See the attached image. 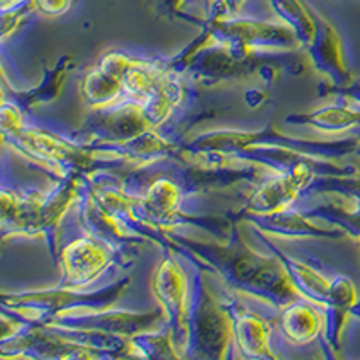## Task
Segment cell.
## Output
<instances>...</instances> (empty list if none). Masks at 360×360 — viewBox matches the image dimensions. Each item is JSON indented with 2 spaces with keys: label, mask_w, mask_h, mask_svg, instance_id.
Returning <instances> with one entry per match:
<instances>
[{
  "label": "cell",
  "mask_w": 360,
  "mask_h": 360,
  "mask_svg": "<svg viewBox=\"0 0 360 360\" xmlns=\"http://www.w3.org/2000/svg\"><path fill=\"white\" fill-rule=\"evenodd\" d=\"M169 236L179 256L184 250L197 256L209 269V274L220 276L231 290L263 301L274 310L299 299L283 263L272 252L263 254L252 249L243 240L236 218H233L225 243L204 242L179 231H169Z\"/></svg>",
  "instance_id": "6da1fadb"
},
{
  "label": "cell",
  "mask_w": 360,
  "mask_h": 360,
  "mask_svg": "<svg viewBox=\"0 0 360 360\" xmlns=\"http://www.w3.org/2000/svg\"><path fill=\"white\" fill-rule=\"evenodd\" d=\"M360 135H349L346 139H304L279 131L274 124H266L256 130H236V128H220V130L204 131L191 135L182 144L180 155L188 159L209 160V162H231L234 155L252 146H281L311 157L328 160H340L349 155H356Z\"/></svg>",
  "instance_id": "7a4b0ae2"
},
{
  "label": "cell",
  "mask_w": 360,
  "mask_h": 360,
  "mask_svg": "<svg viewBox=\"0 0 360 360\" xmlns=\"http://www.w3.org/2000/svg\"><path fill=\"white\" fill-rule=\"evenodd\" d=\"M2 141L15 153L38 164L54 176H90L99 172L123 173L135 164L119 157L96 153L85 144L74 141L67 131L31 124L25 121L17 130L2 134Z\"/></svg>",
  "instance_id": "3957f363"
},
{
  "label": "cell",
  "mask_w": 360,
  "mask_h": 360,
  "mask_svg": "<svg viewBox=\"0 0 360 360\" xmlns=\"http://www.w3.org/2000/svg\"><path fill=\"white\" fill-rule=\"evenodd\" d=\"M308 69L311 67L303 47L294 51H256L209 41L193 54L186 76L197 85L214 86L256 76L270 83L278 74L301 76Z\"/></svg>",
  "instance_id": "277c9868"
},
{
  "label": "cell",
  "mask_w": 360,
  "mask_h": 360,
  "mask_svg": "<svg viewBox=\"0 0 360 360\" xmlns=\"http://www.w3.org/2000/svg\"><path fill=\"white\" fill-rule=\"evenodd\" d=\"M131 283V276H123L110 285L101 288L86 290V288L56 287L41 288L27 292H4L2 308L17 311L31 321L47 323L56 315L74 314V311H98L112 308L124 294Z\"/></svg>",
  "instance_id": "5b68a950"
},
{
  "label": "cell",
  "mask_w": 360,
  "mask_h": 360,
  "mask_svg": "<svg viewBox=\"0 0 360 360\" xmlns=\"http://www.w3.org/2000/svg\"><path fill=\"white\" fill-rule=\"evenodd\" d=\"M204 274L200 269L193 272L184 359L221 360L233 346V321L224 301L209 292Z\"/></svg>",
  "instance_id": "8992f818"
},
{
  "label": "cell",
  "mask_w": 360,
  "mask_h": 360,
  "mask_svg": "<svg viewBox=\"0 0 360 360\" xmlns=\"http://www.w3.org/2000/svg\"><path fill=\"white\" fill-rule=\"evenodd\" d=\"M152 124L146 119L143 105L134 99H121L107 107L90 108L83 123L74 131H67L74 141L85 144L90 150L115 146L139 137Z\"/></svg>",
  "instance_id": "52a82bcc"
},
{
  "label": "cell",
  "mask_w": 360,
  "mask_h": 360,
  "mask_svg": "<svg viewBox=\"0 0 360 360\" xmlns=\"http://www.w3.org/2000/svg\"><path fill=\"white\" fill-rule=\"evenodd\" d=\"M211 41L238 49L256 51H294L301 49V41L288 25L270 20H258L238 15H220L205 18L204 27Z\"/></svg>",
  "instance_id": "ba28073f"
},
{
  "label": "cell",
  "mask_w": 360,
  "mask_h": 360,
  "mask_svg": "<svg viewBox=\"0 0 360 360\" xmlns=\"http://www.w3.org/2000/svg\"><path fill=\"white\" fill-rule=\"evenodd\" d=\"M134 263L135 259L127 258L124 254L85 233L60 249L56 266H60L62 278L58 285L67 288H89L107 270L114 266L130 269Z\"/></svg>",
  "instance_id": "9c48e42d"
},
{
  "label": "cell",
  "mask_w": 360,
  "mask_h": 360,
  "mask_svg": "<svg viewBox=\"0 0 360 360\" xmlns=\"http://www.w3.org/2000/svg\"><path fill=\"white\" fill-rule=\"evenodd\" d=\"M162 259L152 274V292L157 307L162 310L164 324L169 328L180 359L188 348V311L189 287L184 269L176 259L175 250H160Z\"/></svg>",
  "instance_id": "30bf717a"
},
{
  "label": "cell",
  "mask_w": 360,
  "mask_h": 360,
  "mask_svg": "<svg viewBox=\"0 0 360 360\" xmlns=\"http://www.w3.org/2000/svg\"><path fill=\"white\" fill-rule=\"evenodd\" d=\"M24 319L20 332L0 339V359H99L98 353L63 337L51 324Z\"/></svg>",
  "instance_id": "8fae6325"
},
{
  "label": "cell",
  "mask_w": 360,
  "mask_h": 360,
  "mask_svg": "<svg viewBox=\"0 0 360 360\" xmlns=\"http://www.w3.org/2000/svg\"><path fill=\"white\" fill-rule=\"evenodd\" d=\"M317 173L314 169H295L288 173H270L259 180L249 197L229 214L240 218L243 214H269L283 209L294 207L297 200H303L307 186Z\"/></svg>",
  "instance_id": "7c38bea8"
},
{
  "label": "cell",
  "mask_w": 360,
  "mask_h": 360,
  "mask_svg": "<svg viewBox=\"0 0 360 360\" xmlns=\"http://www.w3.org/2000/svg\"><path fill=\"white\" fill-rule=\"evenodd\" d=\"M164 324V315L159 307L148 311L117 310V308H105L98 311H74V314L56 315L47 324L63 328H76V330H94V332L112 333V335L131 337L135 333L152 330L159 324Z\"/></svg>",
  "instance_id": "4fadbf2b"
},
{
  "label": "cell",
  "mask_w": 360,
  "mask_h": 360,
  "mask_svg": "<svg viewBox=\"0 0 360 360\" xmlns=\"http://www.w3.org/2000/svg\"><path fill=\"white\" fill-rule=\"evenodd\" d=\"M74 209L78 214L79 225L86 234L98 238L114 250L124 254L127 258L135 259L139 254V247L146 245L143 238L135 236L130 231L124 229L123 225L96 200L94 195L86 188L85 179H83L82 193H79V198Z\"/></svg>",
  "instance_id": "5bb4252c"
},
{
  "label": "cell",
  "mask_w": 360,
  "mask_h": 360,
  "mask_svg": "<svg viewBox=\"0 0 360 360\" xmlns=\"http://www.w3.org/2000/svg\"><path fill=\"white\" fill-rule=\"evenodd\" d=\"M310 15L314 18V37L303 47L311 69L324 74L332 86H346L353 82L348 65L344 62L342 40L332 22L321 15L311 4H308Z\"/></svg>",
  "instance_id": "9a60e30c"
},
{
  "label": "cell",
  "mask_w": 360,
  "mask_h": 360,
  "mask_svg": "<svg viewBox=\"0 0 360 360\" xmlns=\"http://www.w3.org/2000/svg\"><path fill=\"white\" fill-rule=\"evenodd\" d=\"M83 176L65 175L56 176L53 188L44 195L40 211H38V238L47 245L53 262H58V254L62 249L60 243V227L63 218L70 209L76 207V202L82 193Z\"/></svg>",
  "instance_id": "2e32d148"
},
{
  "label": "cell",
  "mask_w": 360,
  "mask_h": 360,
  "mask_svg": "<svg viewBox=\"0 0 360 360\" xmlns=\"http://www.w3.org/2000/svg\"><path fill=\"white\" fill-rule=\"evenodd\" d=\"M224 303L233 321V346L238 355L252 360H276V353L272 349V319H263L262 315L254 314L234 297L224 299Z\"/></svg>",
  "instance_id": "e0dca14e"
},
{
  "label": "cell",
  "mask_w": 360,
  "mask_h": 360,
  "mask_svg": "<svg viewBox=\"0 0 360 360\" xmlns=\"http://www.w3.org/2000/svg\"><path fill=\"white\" fill-rule=\"evenodd\" d=\"M360 290L348 276H335L332 278V285L328 290V297L323 304L324 323L321 332V348L328 359L340 355L342 333L348 317H352V310L359 304Z\"/></svg>",
  "instance_id": "ac0fdd59"
},
{
  "label": "cell",
  "mask_w": 360,
  "mask_h": 360,
  "mask_svg": "<svg viewBox=\"0 0 360 360\" xmlns=\"http://www.w3.org/2000/svg\"><path fill=\"white\" fill-rule=\"evenodd\" d=\"M134 56L124 51L103 54L98 65L82 79V96L90 108L107 107L124 99L123 74Z\"/></svg>",
  "instance_id": "d6986e66"
},
{
  "label": "cell",
  "mask_w": 360,
  "mask_h": 360,
  "mask_svg": "<svg viewBox=\"0 0 360 360\" xmlns=\"http://www.w3.org/2000/svg\"><path fill=\"white\" fill-rule=\"evenodd\" d=\"M238 221H249L252 227H256L262 233L269 236L279 238H294V240H303V238H326V240H340L346 236V233L337 227H321L317 221L303 214L301 209L288 207L283 211L269 214H243L236 218Z\"/></svg>",
  "instance_id": "ffe728a7"
},
{
  "label": "cell",
  "mask_w": 360,
  "mask_h": 360,
  "mask_svg": "<svg viewBox=\"0 0 360 360\" xmlns=\"http://www.w3.org/2000/svg\"><path fill=\"white\" fill-rule=\"evenodd\" d=\"M44 191H18L15 188H2L0 195V233L2 240L25 236L38 238V211Z\"/></svg>",
  "instance_id": "44dd1931"
},
{
  "label": "cell",
  "mask_w": 360,
  "mask_h": 360,
  "mask_svg": "<svg viewBox=\"0 0 360 360\" xmlns=\"http://www.w3.org/2000/svg\"><path fill=\"white\" fill-rule=\"evenodd\" d=\"M324 323V310L321 304H315L299 297L281 308H276L272 317L274 332L285 342L292 346H307L321 337Z\"/></svg>",
  "instance_id": "7402d4cb"
},
{
  "label": "cell",
  "mask_w": 360,
  "mask_h": 360,
  "mask_svg": "<svg viewBox=\"0 0 360 360\" xmlns=\"http://www.w3.org/2000/svg\"><path fill=\"white\" fill-rule=\"evenodd\" d=\"M254 234L258 236L259 242L266 247L269 252H272L279 262L283 263L285 270H287V276L290 279V283L294 285V288L297 290L299 297L307 299L310 303L321 304L323 307L324 301L328 297V290H330V285H332V279L324 276L319 269L311 263L304 262V259H299L292 254H288L287 250L281 249L279 245H276L272 240L269 238V234L262 233L254 227Z\"/></svg>",
  "instance_id": "603a6c76"
},
{
  "label": "cell",
  "mask_w": 360,
  "mask_h": 360,
  "mask_svg": "<svg viewBox=\"0 0 360 360\" xmlns=\"http://www.w3.org/2000/svg\"><path fill=\"white\" fill-rule=\"evenodd\" d=\"M74 69V60L69 54H63L53 63L51 67H45L44 78L40 83L31 89L18 90L9 86L8 79L4 78V89H2V99L15 103L22 112H31L37 108L38 105H45V103H53L54 99L60 96L63 89V83L67 79V74Z\"/></svg>",
  "instance_id": "cb8c5ba5"
},
{
  "label": "cell",
  "mask_w": 360,
  "mask_h": 360,
  "mask_svg": "<svg viewBox=\"0 0 360 360\" xmlns=\"http://www.w3.org/2000/svg\"><path fill=\"white\" fill-rule=\"evenodd\" d=\"M285 123L290 127H308L326 134L359 130L360 128V107H352L348 101L339 99L324 107L314 108L308 112H294L285 117Z\"/></svg>",
  "instance_id": "d4e9b609"
},
{
  "label": "cell",
  "mask_w": 360,
  "mask_h": 360,
  "mask_svg": "<svg viewBox=\"0 0 360 360\" xmlns=\"http://www.w3.org/2000/svg\"><path fill=\"white\" fill-rule=\"evenodd\" d=\"M335 200H326L314 207L301 209L303 214L315 221H323L326 225H332L337 229L344 231L346 236L360 238V202L346 200V198L333 197Z\"/></svg>",
  "instance_id": "484cf974"
},
{
  "label": "cell",
  "mask_w": 360,
  "mask_h": 360,
  "mask_svg": "<svg viewBox=\"0 0 360 360\" xmlns=\"http://www.w3.org/2000/svg\"><path fill=\"white\" fill-rule=\"evenodd\" d=\"M130 356L139 359H180L173 342V335L166 324L135 333L128 339Z\"/></svg>",
  "instance_id": "4316f807"
},
{
  "label": "cell",
  "mask_w": 360,
  "mask_h": 360,
  "mask_svg": "<svg viewBox=\"0 0 360 360\" xmlns=\"http://www.w3.org/2000/svg\"><path fill=\"white\" fill-rule=\"evenodd\" d=\"M310 197H340L346 200L360 202V173L315 175L304 191V198Z\"/></svg>",
  "instance_id": "83f0119b"
},
{
  "label": "cell",
  "mask_w": 360,
  "mask_h": 360,
  "mask_svg": "<svg viewBox=\"0 0 360 360\" xmlns=\"http://www.w3.org/2000/svg\"><path fill=\"white\" fill-rule=\"evenodd\" d=\"M276 17L292 29L301 41V47L314 37V18L307 6V0H269Z\"/></svg>",
  "instance_id": "f1b7e54d"
},
{
  "label": "cell",
  "mask_w": 360,
  "mask_h": 360,
  "mask_svg": "<svg viewBox=\"0 0 360 360\" xmlns=\"http://www.w3.org/2000/svg\"><path fill=\"white\" fill-rule=\"evenodd\" d=\"M34 11V0H15L9 4H2V41L8 40L22 24L33 15Z\"/></svg>",
  "instance_id": "f546056e"
},
{
  "label": "cell",
  "mask_w": 360,
  "mask_h": 360,
  "mask_svg": "<svg viewBox=\"0 0 360 360\" xmlns=\"http://www.w3.org/2000/svg\"><path fill=\"white\" fill-rule=\"evenodd\" d=\"M188 0H152L153 9L159 17L164 18H169V20H182V22H188V24L193 25H198V27H204L205 24V17L198 18L195 15H186L184 13V4Z\"/></svg>",
  "instance_id": "4dcf8cb0"
},
{
  "label": "cell",
  "mask_w": 360,
  "mask_h": 360,
  "mask_svg": "<svg viewBox=\"0 0 360 360\" xmlns=\"http://www.w3.org/2000/svg\"><path fill=\"white\" fill-rule=\"evenodd\" d=\"M319 96L321 98L335 96V98L342 99V101H348L352 103V105L360 107V79H353V82L346 86H332L330 83H324V85H321Z\"/></svg>",
  "instance_id": "1f68e13d"
},
{
  "label": "cell",
  "mask_w": 360,
  "mask_h": 360,
  "mask_svg": "<svg viewBox=\"0 0 360 360\" xmlns=\"http://www.w3.org/2000/svg\"><path fill=\"white\" fill-rule=\"evenodd\" d=\"M72 8V0H34V11L44 17H62Z\"/></svg>",
  "instance_id": "d6a6232c"
},
{
  "label": "cell",
  "mask_w": 360,
  "mask_h": 360,
  "mask_svg": "<svg viewBox=\"0 0 360 360\" xmlns=\"http://www.w3.org/2000/svg\"><path fill=\"white\" fill-rule=\"evenodd\" d=\"M202 9H204L205 18H214L220 15H227L221 0H202Z\"/></svg>",
  "instance_id": "836d02e7"
},
{
  "label": "cell",
  "mask_w": 360,
  "mask_h": 360,
  "mask_svg": "<svg viewBox=\"0 0 360 360\" xmlns=\"http://www.w3.org/2000/svg\"><path fill=\"white\" fill-rule=\"evenodd\" d=\"M221 2H224V8L227 15H236L243 8L247 0H221Z\"/></svg>",
  "instance_id": "e575fe53"
},
{
  "label": "cell",
  "mask_w": 360,
  "mask_h": 360,
  "mask_svg": "<svg viewBox=\"0 0 360 360\" xmlns=\"http://www.w3.org/2000/svg\"><path fill=\"white\" fill-rule=\"evenodd\" d=\"M359 304H360V299H359Z\"/></svg>",
  "instance_id": "d590c367"
},
{
  "label": "cell",
  "mask_w": 360,
  "mask_h": 360,
  "mask_svg": "<svg viewBox=\"0 0 360 360\" xmlns=\"http://www.w3.org/2000/svg\"><path fill=\"white\" fill-rule=\"evenodd\" d=\"M359 242H360V238H359Z\"/></svg>",
  "instance_id": "8d00e7d4"
}]
</instances>
